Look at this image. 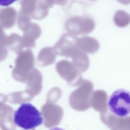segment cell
<instances>
[{
    "mask_svg": "<svg viewBox=\"0 0 130 130\" xmlns=\"http://www.w3.org/2000/svg\"><path fill=\"white\" fill-rule=\"evenodd\" d=\"M13 118L16 125L26 130L34 129L43 121L41 112L30 103L22 104L14 112Z\"/></svg>",
    "mask_w": 130,
    "mask_h": 130,
    "instance_id": "6da1fadb",
    "label": "cell"
},
{
    "mask_svg": "<svg viewBox=\"0 0 130 130\" xmlns=\"http://www.w3.org/2000/svg\"><path fill=\"white\" fill-rule=\"evenodd\" d=\"M93 88L92 82L83 79L79 86L69 96L70 106L74 109L80 111L90 108L91 107V97Z\"/></svg>",
    "mask_w": 130,
    "mask_h": 130,
    "instance_id": "7a4b0ae2",
    "label": "cell"
},
{
    "mask_svg": "<svg viewBox=\"0 0 130 130\" xmlns=\"http://www.w3.org/2000/svg\"><path fill=\"white\" fill-rule=\"evenodd\" d=\"M111 114L120 118L130 114V92L124 89H117L112 94L107 103Z\"/></svg>",
    "mask_w": 130,
    "mask_h": 130,
    "instance_id": "3957f363",
    "label": "cell"
},
{
    "mask_svg": "<svg viewBox=\"0 0 130 130\" xmlns=\"http://www.w3.org/2000/svg\"><path fill=\"white\" fill-rule=\"evenodd\" d=\"M56 69L60 76L71 86H79L83 79L82 73L71 62L67 60L63 59L58 62Z\"/></svg>",
    "mask_w": 130,
    "mask_h": 130,
    "instance_id": "277c9868",
    "label": "cell"
},
{
    "mask_svg": "<svg viewBox=\"0 0 130 130\" xmlns=\"http://www.w3.org/2000/svg\"><path fill=\"white\" fill-rule=\"evenodd\" d=\"M95 25L94 20L90 17L76 16L68 19L65 27L68 33L75 35H83L92 32Z\"/></svg>",
    "mask_w": 130,
    "mask_h": 130,
    "instance_id": "5b68a950",
    "label": "cell"
},
{
    "mask_svg": "<svg viewBox=\"0 0 130 130\" xmlns=\"http://www.w3.org/2000/svg\"><path fill=\"white\" fill-rule=\"evenodd\" d=\"M79 38L68 32L63 34L53 47L57 55L71 58L80 50L78 46Z\"/></svg>",
    "mask_w": 130,
    "mask_h": 130,
    "instance_id": "8992f818",
    "label": "cell"
},
{
    "mask_svg": "<svg viewBox=\"0 0 130 130\" xmlns=\"http://www.w3.org/2000/svg\"><path fill=\"white\" fill-rule=\"evenodd\" d=\"M23 32V34L22 38L25 45L29 48H35V40L39 37L41 33L40 26L36 23L31 22Z\"/></svg>",
    "mask_w": 130,
    "mask_h": 130,
    "instance_id": "52a82bcc",
    "label": "cell"
},
{
    "mask_svg": "<svg viewBox=\"0 0 130 130\" xmlns=\"http://www.w3.org/2000/svg\"><path fill=\"white\" fill-rule=\"evenodd\" d=\"M108 96L106 92L102 90H96L92 93L91 97V106L101 113L107 110Z\"/></svg>",
    "mask_w": 130,
    "mask_h": 130,
    "instance_id": "ba28073f",
    "label": "cell"
},
{
    "mask_svg": "<svg viewBox=\"0 0 130 130\" xmlns=\"http://www.w3.org/2000/svg\"><path fill=\"white\" fill-rule=\"evenodd\" d=\"M17 12L14 8L8 7L0 10V26L2 28H10L14 25L17 17Z\"/></svg>",
    "mask_w": 130,
    "mask_h": 130,
    "instance_id": "9c48e42d",
    "label": "cell"
},
{
    "mask_svg": "<svg viewBox=\"0 0 130 130\" xmlns=\"http://www.w3.org/2000/svg\"><path fill=\"white\" fill-rule=\"evenodd\" d=\"M18 56L15 59V63H21L20 70L18 71V75L20 74V76H24L28 73L26 70H28V65H30L28 64L30 63H34V57L32 51L29 49H27L25 50L22 51L18 54ZM29 69V68H28Z\"/></svg>",
    "mask_w": 130,
    "mask_h": 130,
    "instance_id": "30bf717a",
    "label": "cell"
},
{
    "mask_svg": "<svg viewBox=\"0 0 130 130\" xmlns=\"http://www.w3.org/2000/svg\"><path fill=\"white\" fill-rule=\"evenodd\" d=\"M78 46L79 49L84 52L94 54L98 50L100 44L98 41L93 37L83 36L79 38Z\"/></svg>",
    "mask_w": 130,
    "mask_h": 130,
    "instance_id": "8fae6325",
    "label": "cell"
},
{
    "mask_svg": "<svg viewBox=\"0 0 130 130\" xmlns=\"http://www.w3.org/2000/svg\"><path fill=\"white\" fill-rule=\"evenodd\" d=\"M36 6L31 18L40 20L46 17L48 13V9L55 4V0H36Z\"/></svg>",
    "mask_w": 130,
    "mask_h": 130,
    "instance_id": "7c38bea8",
    "label": "cell"
},
{
    "mask_svg": "<svg viewBox=\"0 0 130 130\" xmlns=\"http://www.w3.org/2000/svg\"><path fill=\"white\" fill-rule=\"evenodd\" d=\"M6 40L8 47L10 50L17 54L22 51L24 47L22 36L16 33H13L7 36Z\"/></svg>",
    "mask_w": 130,
    "mask_h": 130,
    "instance_id": "4fadbf2b",
    "label": "cell"
},
{
    "mask_svg": "<svg viewBox=\"0 0 130 130\" xmlns=\"http://www.w3.org/2000/svg\"><path fill=\"white\" fill-rule=\"evenodd\" d=\"M57 55L53 47H47L42 49L37 56L38 60L48 62V64L54 63Z\"/></svg>",
    "mask_w": 130,
    "mask_h": 130,
    "instance_id": "5bb4252c",
    "label": "cell"
},
{
    "mask_svg": "<svg viewBox=\"0 0 130 130\" xmlns=\"http://www.w3.org/2000/svg\"><path fill=\"white\" fill-rule=\"evenodd\" d=\"M113 20L115 24L120 27L125 26L130 22V15L127 12L118 10L115 12Z\"/></svg>",
    "mask_w": 130,
    "mask_h": 130,
    "instance_id": "9a60e30c",
    "label": "cell"
},
{
    "mask_svg": "<svg viewBox=\"0 0 130 130\" xmlns=\"http://www.w3.org/2000/svg\"><path fill=\"white\" fill-rule=\"evenodd\" d=\"M21 8L19 12L30 16L34 12L36 6V0H21Z\"/></svg>",
    "mask_w": 130,
    "mask_h": 130,
    "instance_id": "2e32d148",
    "label": "cell"
},
{
    "mask_svg": "<svg viewBox=\"0 0 130 130\" xmlns=\"http://www.w3.org/2000/svg\"><path fill=\"white\" fill-rule=\"evenodd\" d=\"M31 19L30 16L19 12L17 22L19 28L23 31H24L31 22Z\"/></svg>",
    "mask_w": 130,
    "mask_h": 130,
    "instance_id": "e0dca14e",
    "label": "cell"
},
{
    "mask_svg": "<svg viewBox=\"0 0 130 130\" xmlns=\"http://www.w3.org/2000/svg\"><path fill=\"white\" fill-rule=\"evenodd\" d=\"M0 48L1 53L2 55H6L7 53L8 47L6 41L7 36L6 35L3 30V28L0 26Z\"/></svg>",
    "mask_w": 130,
    "mask_h": 130,
    "instance_id": "ac0fdd59",
    "label": "cell"
},
{
    "mask_svg": "<svg viewBox=\"0 0 130 130\" xmlns=\"http://www.w3.org/2000/svg\"><path fill=\"white\" fill-rule=\"evenodd\" d=\"M50 130H64V129H62L61 128L57 127H55L53 128H51Z\"/></svg>",
    "mask_w": 130,
    "mask_h": 130,
    "instance_id": "d6986e66",
    "label": "cell"
}]
</instances>
